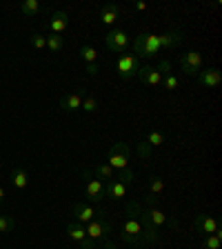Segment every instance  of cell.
Here are the masks:
<instances>
[{
    "instance_id": "9a60e30c",
    "label": "cell",
    "mask_w": 222,
    "mask_h": 249,
    "mask_svg": "<svg viewBox=\"0 0 222 249\" xmlns=\"http://www.w3.org/2000/svg\"><path fill=\"white\" fill-rule=\"evenodd\" d=\"M83 98H85L83 91L67 93V96H62V98H60V109H62V111H67V114H76V111H80Z\"/></svg>"
},
{
    "instance_id": "8fae6325",
    "label": "cell",
    "mask_w": 222,
    "mask_h": 249,
    "mask_svg": "<svg viewBox=\"0 0 222 249\" xmlns=\"http://www.w3.org/2000/svg\"><path fill=\"white\" fill-rule=\"evenodd\" d=\"M136 76H138L140 83L147 85V87H160V85H162V73L158 71V67H151V65L140 67Z\"/></svg>"
},
{
    "instance_id": "5b68a950",
    "label": "cell",
    "mask_w": 222,
    "mask_h": 249,
    "mask_svg": "<svg viewBox=\"0 0 222 249\" xmlns=\"http://www.w3.org/2000/svg\"><path fill=\"white\" fill-rule=\"evenodd\" d=\"M71 216L76 218V223H80V225H87V223H91L93 218H98V216H107L104 213V209L100 207V205H87V202H76L71 207Z\"/></svg>"
},
{
    "instance_id": "ffe728a7",
    "label": "cell",
    "mask_w": 222,
    "mask_h": 249,
    "mask_svg": "<svg viewBox=\"0 0 222 249\" xmlns=\"http://www.w3.org/2000/svg\"><path fill=\"white\" fill-rule=\"evenodd\" d=\"M145 213H147V218H149V223L154 225L155 229H160L162 225L167 223V216L162 213V209H158V205H154V207H147Z\"/></svg>"
},
{
    "instance_id": "1f68e13d",
    "label": "cell",
    "mask_w": 222,
    "mask_h": 249,
    "mask_svg": "<svg viewBox=\"0 0 222 249\" xmlns=\"http://www.w3.org/2000/svg\"><path fill=\"white\" fill-rule=\"evenodd\" d=\"M14 227V218L11 216H0V233H9Z\"/></svg>"
},
{
    "instance_id": "7402d4cb",
    "label": "cell",
    "mask_w": 222,
    "mask_h": 249,
    "mask_svg": "<svg viewBox=\"0 0 222 249\" xmlns=\"http://www.w3.org/2000/svg\"><path fill=\"white\" fill-rule=\"evenodd\" d=\"M202 249H220L222 247V231L209 233V236H202Z\"/></svg>"
},
{
    "instance_id": "e0dca14e",
    "label": "cell",
    "mask_w": 222,
    "mask_h": 249,
    "mask_svg": "<svg viewBox=\"0 0 222 249\" xmlns=\"http://www.w3.org/2000/svg\"><path fill=\"white\" fill-rule=\"evenodd\" d=\"M160 52H169L173 47H178L182 42V31L180 29H169L165 34H160Z\"/></svg>"
},
{
    "instance_id": "5bb4252c",
    "label": "cell",
    "mask_w": 222,
    "mask_h": 249,
    "mask_svg": "<svg viewBox=\"0 0 222 249\" xmlns=\"http://www.w3.org/2000/svg\"><path fill=\"white\" fill-rule=\"evenodd\" d=\"M196 229L202 236H209V233L220 231V223H218L213 216H209V213H200V216L196 218Z\"/></svg>"
},
{
    "instance_id": "d4e9b609",
    "label": "cell",
    "mask_w": 222,
    "mask_h": 249,
    "mask_svg": "<svg viewBox=\"0 0 222 249\" xmlns=\"http://www.w3.org/2000/svg\"><path fill=\"white\" fill-rule=\"evenodd\" d=\"M20 11L27 16V18L36 16L38 11H40V0H25V2L20 5Z\"/></svg>"
},
{
    "instance_id": "d6a6232c",
    "label": "cell",
    "mask_w": 222,
    "mask_h": 249,
    "mask_svg": "<svg viewBox=\"0 0 222 249\" xmlns=\"http://www.w3.org/2000/svg\"><path fill=\"white\" fill-rule=\"evenodd\" d=\"M138 156H140V158H145V160L151 156V147L147 145V140H140V142H138Z\"/></svg>"
},
{
    "instance_id": "d6986e66",
    "label": "cell",
    "mask_w": 222,
    "mask_h": 249,
    "mask_svg": "<svg viewBox=\"0 0 222 249\" xmlns=\"http://www.w3.org/2000/svg\"><path fill=\"white\" fill-rule=\"evenodd\" d=\"M100 20H102V25H114L116 20H120V7L114 5V2L104 5L100 9Z\"/></svg>"
},
{
    "instance_id": "8d00e7d4",
    "label": "cell",
    "mask_w": 222,
    "mask_h": 249,
    "mask_svg": "<svg viewBox=\"0 0 222 249\" xmlns=\"http://www.w3.org/2000/svg\"><path fill=\"white\" fill-rule=\"evenodd\" d=\"M154 205H158V196H147V207H154Z\"/></svg>"
},
{
    "instance_id": "44dd1931",
    "label": "cell",
    "mask_w": 222,
    "mask_h": 249,
    "mask_svg": "<svg viewBox=\"0 0 222 249\" xmlns=\"http://www.w3.org/2000/svg\"><path fill=\"white\" fill-rule=\"evenodd\" d=\"M91 174H93L96 178H98V180H104V182L111 180V178L116 176V171L111 169V167H109L107 162H98V165H96V167L91 169Z\"/></svg>"
},
{
    "instance_id": "4316f807",
    "label": "cell",
    "mask_w": 222,
    "mask_h": 249,
    "mask_svg": "<svg viewBox=\"0 0 222 249\" xmlns=\"http://www.w3.org/2000/svg\"><path fill=\"white\" fill-rule=\"evenodd\" d=\"M98 107H100V103H98V98H96V96H85L83 105H80V109H85L87 114H96V111H98Z\"/></svg>"
},
{
    "instance_id": "7c38bea8",
    "label": "cell",
    "mask_w": 222,
    "mask_h": 249,
    "mask_svg": "<svg viewBox=\"0 0 222 249\" xmlns=\"http://www.w3.org/2000/svg\"><path fill=\"white\" fill-rule=\"evenodd\" d=\"M196 78H198V83H200L202 87H207V89H213L222 83V73H220V69H216V67L200 69Z\"/></svg>"
},
{
    "instance_id": "836d02e7",
    "label": "cell",
    "mask_w": 222,
    "mask_h": 249,
    "mask_svg": "<svg viewBox=\"0 0 222 249\" xmlns=\"http://www.w3.org/2000/svg\"><path fill=\"white\" fill-rule=\"evenodd\" d=\"M158 71H160L162 76L171 73V62H169V60H160V65H158Z\"/></svg>"
},
{
    "instance_id": "2e32d148",
    "label": "cell",
    "mask_w": 222,
    "mask_h": 249,
    "mask_svg": "<svg viewBox=\"0 0 222 249\" xmlns=\"http://www.w3.org/2000/svg\"><path fill=\"white\" fill-rule=\"evenodd\" d=\"M124 196H127V185L118 182L116 178L104 182V198H109V200H122Z\"/></svg>"
},
{
    "instance_id": "3957f363",
    "label": "cell",
    "mask_w": 222,
    "mask_h": 249,
    "mask_svg": "<svg viewBox=\"0 0 222 249\" xmlns=\"http://www.w3.org/2000/svg\"><path fill=\"white\" fill-rule=\"evenodd\" d=\"M83 178H85V198H87L91 205H102L104 200V182L91 174V169L85 167L83 169Z\"/></svg>"
},
{
    "instance_id": "74e56055",
    "label": "cell",
    "mask_w": 222,
    "mask_h": 249,
    "mask_svg": "<svg viewBox=\"0 0 222 249\" xmlns=\"http://www.w3.org/2000/svg\"><path fill=\"white\" fill-rule=\"evenodd\" d=\"M136 9H138V11H145L147 9V2H136Z\"/></svg>"
},
{
    "instance_id": "ac0fdd59",
    "label": "cell",
    "mask_w": 222,
    "mask_h": 249,
    "mask_svg": "<svg viewBox=\"0 0 222 249\" xmlns=\"http://www.w3.org/2000/svg\"><path fill=\"white\" fill-rule=\"evenodd\" d=\"M9 180L16 189H27V185H29V171H27L25 167H14Z\"/></svg>"
},
{
    "instance_id": "4fadbf2b",
    "label": "cell",
    "mask_w": 222,
    "mask_h": 249,
    "mask_svg": "<svg viewBox=\"0 0 222 249\" xmlns=\"http://www.w3.org/2000/svg\"><path fill=\"white\" fill-rule=\"evenodd\" d=\"M47 27H49V31H51V34H56V36H62V34L67 31V27H69L67 11H53L51 18H49V22H47Z\"/></svg>"
},
{
    "instance_id": "83f0119b",
    "label": "cell",
    "mask_w": 222,
    "mask_h": 249,
    "mask_svg": "<svg viewBox=\"0 0 222 249\" xmlns=\"http://www.w3.org/2000/svg\"><path fill=\"white\" fill-rule=\"evenodd\" d=\"M114 178H116L118 182H122V185L129 187L131 182L136 180V174H134L131 169H122V171H116V176H114Z\"/></svg>"
},
{
    "instance_id": "9c48e42d",
    "label": "cell",
    "mask_w": 222,
    "mask_h": 249,
    "mask_svg": "<svg viewBox=\"0 0 222 249\" xmlns=\"http://www.w3.org/2000/svg\"><path fill=\"white\" fill-rule=\"evenodd\" d=\"M202 69V53L191 49V52H187L180 56V71L185 76H198V71Z\"/></svg>"
},
{
    "instance_id": "52a82bcc",
    "label": "cell",
    "mask_w": 222,
    "mask_h": 249,
    "mask_svg": "<svg viewBox=\"0 0 222 249\" xmlns=\"http://www.w3.org/2000/svg\"><path fill=\"white\" fill-rule=\"evenodd\" d=\"M67 236L78 245V249H98V243L89 238L87 231H85V225H80V223H69Z\"/></svg>"
},
{
    "instance_id": "4dcf8cb0",
    "label": "cell",
    "mask_w": 222,
    "mask_h": 249,
    "mask_svg": "<svg viewBox=\"0 0 222 249\" xmlns=\"http://www.w3.org/2000/svg\"><path fill=\"white\" fill-rule=\"evenodd\" d=\"M29 40H31V45L36 47V49H45V47H47V38L42 36V34H38V31H36V34H31Z\"/></svg>"
},
{
    "instance_id": "277c9868",
    "label": "cell",
    "mask_w": 222,
    "mask_h": 249,
    "mask_svg": "<svg viewBox=\"0 0 222 249\" xmlns=\"http://www.w3.org/2000/svg\"><path fill=\"white\" fill-rule=\"evenodd\" d=\"M129 154H131V149L127 142H116V145L107 151V165L114 171L129 169Z\"/></svg>"
},
{
    "instance_id": "30bf717a",
    "label": "cell",
    "mask_w": 222,
    "mask_h": 249,
    "mask_svg": "<svg viewBox=\"0 0 222 249\" xmlns=\"http://www.w3.org/2000/svg\"><path fill=\"white\" fill-rule=\"evenodd\" d=\"M104 45H107L109 52L124 53V49L129 47V34L122 29H111L107 36H104Z\"/></svg>"
},
{
    "instance_id": "8992f818",
    "label": "cell",
    "mask_w": 222,
    "mask_h": 249,
    "mask_svg": "<svg viewBox=\"0 0 222 249\" xmlns=\"http://www.w3.org/2000/svg\"><path fill=\"white\" fill-rule=\"evenodd\" d=\"M85 231H87V236L91 240L102 243V240L109 238V233H111V225H109V220L104 216H98V218H93L91 223L85 225Z\"/></svg>"
},
{
    "instance_id": "603a6c76",
    "label": "cell",
    "mask_w": 222,
    "mask_h": 249,
    "mask_svg": "<svg viewBox=\"0 0 222 249\" xmlns=\"http://www.w3.org/2000/svg\"><path fill=\"white\" fill-rule=\"evenodd\" d=\"M162 192H165V180H162L160 176L151 174L149 176V194L151 196H160Z\"/></svg>"
},
{
    "instance_id": "7a4b0ae2",
    "label": "cell",
    "mask_w": 222,
    "mask_h": 249,
    "mask_svg": "<svg viewBox=\"0 0 222 249\" xmlns=\"http://www.w3.org/2000/svg\"><path fill=\"white\" fill-rule=\"evenodd\" d=\"M160 53V38L158 34H149V31H140L138 36L134 38V56L138 58H155Z\"/></svg>"
},
{
    "instance_id": "cb8c5ba5",
    "label": "cell",
    "mask_w": 222,
    "mask_h": 249,
    "mask_svg": "<svg viewBox=\"0 0 222 249\" xmlns=\"http://www.w3.org/2000/svg\"><path fill=\"white\" fill-rule=\"evenodd\" d=\"M80 58H83L87 65H93V62L98 60V52H96V47L93 45H83L80 47Z\"/></svg>"
},
{
    "instance_id": "ba28073f",
    "label": "cell",
    "mask_w": 222,
    "mask_h": 249,
    "mask_svg": "<svg viewBox=\"0 0 222 249\" xmlns=\"http://www.w3.org/2000/svg\"><path fill=\"white\" fill-rule=\"evenodd\" d=\"M140 67H142V65H140V60L134 56V53H122V56L116 60V69H118V76L122 78V80L134 78Z\"/></svg>"
},
{
    "instance_id": "484cf974",
    "label": "cell",
    "mask_w": 222,
    "mask_h": 249,
    "mask_svg": "<svg viewBox=\"0 0 222 249\" xmlns=\"http://www.w3.org/2000/svg\"><path fill=\"white\" fill-rule=\"evenodd\" d=\"M45 38H47V47H49V52H53V53L62 52V47H65V38L62 36L51 34V36H45Z\"/></svg>"
},
{
    "instance_id": "f35d334b",
    "label": "cell",
    "mask_w": 222,
    "mask_h": 249,
    "mask_svg": "<svg viewBox=\"0 0 222 249\" xmlns=\"http://www.w3.org/2000/svg\"><path fill=\"white\" fill-rule=\"evenodd\" d=\"M2 200H5V189H2V185H0V205H2Z\"/></svg>"
},
{
    "instance_id": "6da1fadb",
    "label": "cell",
    "mask_w": 222,
    "mask_h": 249,
    "mask_svg": "<svg viewBox=\"0 0 222 249\" xmlns=\"http://www.w3.org/2000/svg\"><path fill=\"white\" fill-rule=\"evenodd\" d=\"M140 212H142V205L138 200H131L127 205V218L122 223V229H120V240L124 245H131V247H147L145 240H142V225H140Z\"/></svg>"
},
{
    "instance_id": "e575fe53",
    "label": "cell",
    "mask_w": 222,
    "mask_h": 249,
    "mask_svg": "<svg viewBox=\"0 0 222 249\" xmlns=\"http://www.w3.org/2000/svg\"><path fill=\"white\" fill-rule=\"evenodd\" d=\"M100 67H98V62H93V65H87V73L89 76H98Z\"/></svg>"
},
{
    "instance_id": "f546056e",
    "label": "cell",
    "mask_w": 222,
    "mask_h": 249,
    "mask_svg": "<svg viewBox=\"0 0 222 249\" xmlns=\"http://www.w3.org/2000/svg\"><path fill=\"white\" fill-rule=\"evenodd\" d=\"M147 145L149 147H160V145H165V136L160 134V131H149L147 134Z\"/></svg>"
},
{
    "instance_id": "f1b7e54d",
    "label": "cell",
    "mask_w": 222,
    "mask_h": 249,
    "mask_svg": "<svg viewBox=\"0 0 222 249\" xmlns=\"http://www.w3.org/2000/svg\"><path fill=\"white\" fill-rule=\"evenodd\" d=\"M178 85H180L178 76H173V73H167V76H162V87H165L167 91H176Z\"/></svg>"
},
{
    "instance_id": "d590c367",
    "label": "cell",
    "mask_w": 222,
    "mask_h": 249,
    "mask_svg": "<svg viewBox=\"0 0 222 249\" xmlns=\"http://www.w3.org/2000/svg\"><path fill=\"white\" fill-rule=\"evenodd\" d=\"M100 249H116V245L107 238V240H102V243H100Z\"/></svg>"
}]
</instances>
